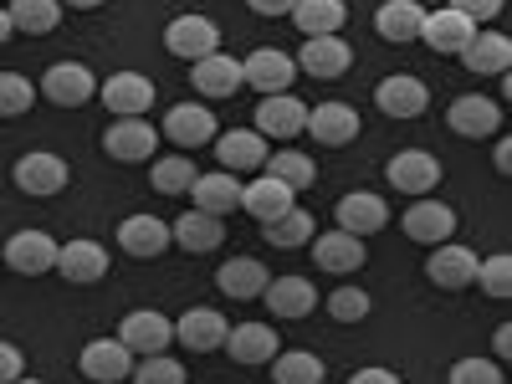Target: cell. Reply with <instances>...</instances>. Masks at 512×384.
<instances>
[{
	"instance_id": "cell-34",
	"label": "cell",
	"mask_w": 512,
	"mask_h": 384,
	"mask_svg": "<svg viewBox=\"0 0 512 384\" xmlns=\"http://www.w3.org/2000/svg\"><path fill=\"white\" fill-rule=\"evenodd\" d=\"M292 21H297L303 36H338L344 21H349V6H344V0H297Z\"/></svg>"
},
{
	"instance_id": "cell-8",
	"label": "cell",
	"mask_w": 512,
	"mask_h": 384,
	"mask_svg": "<svg viewBox=\"0 0 512 384\" xmlns=\"http://www.w3.org/2000/svg\"><path fill=\"white\" fill-rule=\"evenodd\" d=\"M292 77H297V62L277 47H256L246 62H241V82H251L262 98L272 93H292Z\"/></svg>"
},
{
	"instance_id": "cell-19",
	"label": "cell",
	"mask_w": 512,
	"mask_h": 384,
	"mask_svg": "<svg viewBox=\"0 0 512 384\" xmlns=\"http://www.w3.org/2000/svg\"><path fill=\"white\" fill-rule=\"evenodd\" d=\"M425 277H431L436 287H446V292L472 287V282H477V251H466V246H456V241H441V246H431Z\"/></svg>"
},
{
	"instance_id": "cell-33",
	"label": "cell",
	"mask_w": 512,
	"mask_h": 384,
	"mask_svg": "<svg viewBox=\"0 0 512 384\" xmlns=\"http://www.w3.org/2000/svg\"><path fill=\"white\" fill-rule=\"evenodd\" d=\"M272 282V272L256 262V256H231V262L216 272V287L226 297H236V303H246V297H262V287Z\"/></svg>"
},
{
	"instance_id": "cell-45",
	"label": "cell",
	"mask_w": 512,
	"mask_h": 384,
	"mask_svg": "<svg viewBox=\"0 0 512 384\" xmlns=\"http://www.w3.org/2000/svg\"><path fill=\"white\" fill-rule=\"evenodd\" d=\"M451 384H502V364L497 359H456L451 364Z\"/></svg>"
},
{
	"instance_id": "cell-26",
	"label": "cell",
	"mask_w": 512,
	"mask_h": 384,
	"mask_svg": "<svg viewBox=\"0 0 512 384\" xmlns=\"http://www.w3.org/2000/svg\"><path fill=\"white\" fill-rule=\"evenodd\" d=\"M190 82L200 98H231L241 88V62L226 57V52H210L200 62H190Z\"/></svg>"
},
{
	"instance_id": "cell-10",
	"label": "cell",
	"mask_w": 512,
	"mask_h": 384,
	"mask_svg": "<svg viewBox=\"0 0 512 384\" xmlns=\"http://www.w3.org/2000/svg\"><path fill=\"white\" fill-rule=\"evenodd\" d=\"M57 236L47 231H16L6 241V267L21 272V277H41V272H57Z\"/></svg>"
},
{
	"instance_id": "cell-17",
	"label": "cell",
	"mask_w": 512,
	"mask_h": 384,
	"mask_svg": "<svg viewBox=\"0 0 512 384\" xmlns=\"http://www.w3.org/2000/svg\"><path fill=\"white\" fill-rule=\"evenodd\" d=\"M297 72H308V77H344L354 67V52H349V41L344 36H308L303 41V52L292 57Z\"/></svg>"
},
{
	"instance_id": "cell-48",
	"label": "cell",
	"mask_w": 512,
	"mask_h": 384,
	"mask_svg": "<svg viewBox=\"0 0 512 384\" xmlns=\"http://www.w3.org/2000/svg\"><path fill=\"white\" fill-rule=\"evenodd\" d=\"M246 6H251L256 16H292L297 0H246Z\"/></svg>"
},
{
	"instance_id": "cell-6",
	"label": "cell",
	"mask_w": 512,
	"mask_h": 384,
	"mask_svg": "<svg viewBox=\"0 0 512 384\" xmlns=\"http://www.w3.org/2000/svg\"><path fill=\"white\" fill-rule=\"evenodd\" d=\"M446 123L461 139H492V134H502V103L482 98V93H466L446 108Z\"/></svg>"
},
{
	"instance_id": "cell-25",
	"label": "cell",
	"mask_w": 512,
	"mask_h": 384,
	"mask_svg": "<svg viewBox=\"0 0 512 384\" xmlns=\"http://www.w3.org/2000/svg\"><path fill=\"white\" fill-rule=\"evenodd\" d=\"M57 272H62L67 282H77V287H93V282L108 277V251H103L98 241H67V246L57 251Z\"/></svg>"
},
{
	"instance_id": "cell-52",
	"label": "cell",
	"mask_w": 512,
	"mask_h": 384,
	"mask_svg": "<svg viewBox=\"0 0 512 384\" xmlns=\"http://www.w3.org/2000/svg\"><path fill=\"white\" fill-rule=\"evenodd\" d=\"M62 6H72V11H98L103 0H62Z\"/></svg>"
},
{
	"instance_id": "cell-39",
	"label": "cell",
	"mask_w": 512,
	"mask_h": 384,
	"mask_svg": "<svg viewBox=\"0 0 512 384\" xmlns=\"http://www.w3.org/2000/svg\"><path fill=\"white\" fill-rule=\"evenodd\" d=\"M308 236H313V216H308L303 205H292V210H282L277 221H267V241H272V246H282V251L308 246Z\"/></svg>"
},
{
	"instance_id": "cell-3",
	"label": "cell",
	"mask_w": 512,
	"mask_h": 384,
	"mask_svg": "<svg viewBox=\"0 0 512 384\" xmlns=\"http://www.w3.org/2000/svg\"><path fill=\"white\" fill-rule=\"evenodd\" d=\"M118 344L134 354V359L164 354L169 344H175V323H169L164 313H154V308H134V313L123 318V328H118Z\"/></svg>"
},
{
	"instance_id": "cell-44",
	"label": "cell",
	"mask_w": 512,
	"mask_h": 384,
	"mask_svg": "<svg viewBox=\"0 0 512 384\" xmlns=\"http://www.w3.org/2000/svg\"><path fill=\"white\" fill-rule=\"evenodd\" d=\"M477 282H482L487 297H512V256L497 251L487 262H477Z\"/></svg>"
},
{
	"instance_id": "cell-22",
	"label": "cell",
	"mask_w": 512,
	"mask_h": 384,
	"mask_svg": "<svg viewBox=\"0 0 512 384\" xmlns=\"http://www.w3.org/2000/svg\"><path fill=\"white\" fill-rule=\"evenodd\" d=\"M118 246L128 256H139V262H154V256H164L175 241H169V226L159 216H123L118 221Z\"/></svg>"
},
{
	"instance_id": "cell-7",
	"label": "cell",
	"mask_w": 512,
	"mask_h": 384,
	"mask_svg": "<svg viewBox=\"0 0 512 384\" xmlns=\"http://www.w3.org/2000/svg\"><path fill=\"white\" fill-rule=\"evenodd\" d=\"M103 149L118 164H144V159H154L159 134H154V123H144V118H113L108 134H103Z\"/></svg>"
},
{
	"instance_id": "cell-31",
	"label": "cell",
	"mask_w": 512,
	"mask_h": 384,
	"mask_svg": "<svg viewBox=\"0 0 512 384\" xmlns=\"http://www.w3.org/2000/svg\"><path fill=\"white\" fill-rule=\"evenodd\" d=\"M221 349L236 364H267V359H277V333L267 323H236V328H226V344Z\"/></svg>"
},
{
	"instance_id": "cell-29",
	"label": "cell",
	"mask_w": 512,
	"mask_h": 384,
	"mask_svg": "<svg viewBox=\"0 0 512 384\" xmlns=\"http://www.w3.org/2000/svg\"><path fill=\"white\" fill-rule=\"evenodd\" d=\"M292 195H297V190H287L282 180H272V175H256L251 185H241V210L267 226V221H277V216H282V210H292V205H297Z\"/></svg>"
},
{
	"instance_id": "cell-15",
	"label": "cell",
	"mask_w": 512,
	"mask_h": 384,
	"mask_svg": "<svg viewBox=\"0 0 512 384\" xmlns=\"http://www.w3.org/2000/svg\"><path fill=\"white\" fill-rule=\"evenodd\" d=\"M210 144H216V159H221L226 175H251V169H262L267 154H272L256 128H231V134H216Z\"/></svg>"
},
{
	"instance_id": "cell-35",
	"label": "cell",
	"mask_w": 512,
	"mask_h": 384,
	"mask_svg": "<svg viewBox=\"0 0 512 384\" xmlns=\"http://www.w3.org/2000/svg\"><path fill=\"white\" fill-rule=\"evenodd\" d=\"M221 216H205V210H185V216L169 226V241L185 251H216L221 246Z\"/></svg>"
},
{
	"instance_id": "cell-47",
	"label": "cell",
	"mask_w": 512,
	"mask_h": 384,
	"mask_svg": "<svg viewBox=\"0 0 512 384\" xmlns=\"http://www.w3.org/2000/svg\"><path fill=\"white\" fill-rule=\"evenodd\" d=\"M21 374H26V359H21V349L0 338V384H11V379H21Z\"/></svg>"
},
{
	"instance_id": "cell-30",
	"label": "cell",
	"mask_w": 512,
	"mask_h": 384,
	"mask_svg": "<svg viewBox=\"0 0 512 384\" xmlns=\"http://www.w3.org/2000/svg\"><path fill=\"white\" fill-rule=\"evenodd\" d=\"M461 67H466V72H482V77H507V67H512V41L497 36V31H477L472 41H466V52H461Z\"/></svg>"
},
{
	"instance_id": "cell-9",
	"label": "cell",
	"mask_w": 512,
	"mask_h": 384,
	"mask_svg": "<svg viewBox=\"0 0 512 384\" xmlns=\"http://www.w3.org/2000/svg\"><path fill=\"white\" fill-rule=\"evenodd\" d=\"M98 98H103V108L118 113V118H144V113L154 108V82H149L144 72H113L103 88H98Z\"/></svg>"
},
{
	"instance_id": "cell-13",
	"label": "cell",
	"mask_w": 512,
	"mask_h": 384,
	"mask_svg": "<svg viewBox=\"0 0 512 384\" xmlns=\"http://www.w3.org/2000/svg\"><path fill=\"white\" fill-rule=\"evenodd\" d=\"M472 36H477V26L466 21L461 11H451V6H441V11H425L420 41H425V47H431L436 57H461Z\"/></svg>"
},
{
	"instance_id": "cell-12",
	"label": "cell",
	"mask_w": 512,
	"mask_h": 384,
	"mask_svg": "<svg viewBox=\"0 0 512 384\" xmlns=\"http://www.w3.org/2000/svg\"><path fill=\"white\" fill-rule=\"evenodd\" d=\"M313 262H318V272H328V277H354V272L369 262V246H364V236L328 231V236L313 241Z\"/></svg>"
},
{
	"instance_id": "cell-43",
	"label": "cell",
	"mask_w": 512,
	"mask_h": 384,
	"mask_svg": "<svg viewBox=\"0 0 512 384\" xmlns=\"http://www.w3.org/2000/svg\"><path fill=\"white\" fill-rule=\"evenodd\" d=\"M134 384H185V364L180 359H164V354H149V359H134Z\"/></svg>"
},
{
	"instance_id": "cell-28",
	"label": "cell",
	"mask_w": 512,
	"mask_h": 384,
	"mask_svg": "<svg viewBox=\"0 0 512 384\" xmlns=\"http://www.w3.org/2000/svg\"><path fill=\"white\" fill-rule=\"evenodd\" d=\"M420 26H425V6H420V0H384V6L374 11V31L384 41H395V47L420 41Z\"/></svg>"
},
{
	"instance_id": "cell-50",
	"label": "cell",
	"mask_w": 512,
	"mask_h": 384,
	"mask_svg": "<svg viewBox=\"0 0 512 384\" xmlns=\"http://www.w3.org/2000/svg\"><path fill=\"white\" fill-rule=\"evenodd\" d=\"M492 164H497V175H507V169H512V144H507V139H497V149H492Z\"/></svg>"
},
{
	"instance_id": "cell-49",
	"label": "cell",
	"mask_w": 512,
	"mask_h": 384,
	"mask_svg": "<svg viewBox=\"0 0 512 384\" xmlns=\"http://www.w3.org/2000/svg\"><path fill=\"white\" fill-rule=\"evenodd\" d=\"M349 384H400V374H390V369H354Z\"/></svg>"
},
{
	"instance_id": "cell-27",
	"label": "cell",
	"mask_w": 512,
	"mask_h": 384,
	"mask_svg": "<svg viewBox=\"0 0 512 384\" xmlns=\"http://www.w3.org/2000/svg\"><path fill=\"white\" fill-rule=\"evenodd\" d=\"M262 297H267L272 318H308L318 308V287L308 277H277L262 287Z\"/></svg>"
},
{
	"instance_id": "cell-16",
	"label": "cell",
	"mask_w": 512,
	"mask_h": 384,
	"mask_svg": "<svg viewBox=\"0 0 512 384\" xmlns=\"http://www.w3.org/2000/svg\"><path fill=\"white\" fill-rule=\"evenodd\" d=\"M308 123V103L292 98V93H272L256 103V134L262 139H297Z\"/></svg>"
},
{
	"instance_id": "cell-2",
	"label": "cell",
	"mask_w": 512,
	"mask_h": 384,
	"mask_svg": "<svg viewBox=\"0 0 512 384\" xmlns=\"http://www.w3.org/2000/svg\"><path fill=\"white\" fill-rule=\"evenodd\" d=\"M164 47L175 52L180 62H200V57H210V52H221V26L210 21V16H175L164 26Z\"/></svg>"
},
{
	"instance_id": "cell-42",
	"label": "cell",
	"mask_w": 512,
	"mask_h": 384,
	"mask_svg": "<svg viewBox=\"0 0 512 384\" xmlns=\"http://www.w3.org/2000/svg\"><path fill=\"white\" fill-rule=\"evenodd\" d=\"M31 103H36L31 77H21V72H0V118H21V113H31Z\"/></svg>"
},
{
	"instance_id": "cell-37",
	"label": "cell",
	"mask_w": 512,
	"mask_h": 384,
	"mask_svg": "<svg viewBox=\"0 0 512 384\" xmlns=\"http://www.w3.org/2000/svg\"><path fill=\"white\" fill-rule=\"evenodd\" d=\"M262 175L282 180L287 190H308V185L318 180V164H313V154H297V149H282V154H267V164H262Z\"/></svg>"
},
{
	"instance_id": "cell-4",
	"label": "cell",
	"mask_w": 512,
	"mask_h": 384,
	"mask_svg": "<svg viewBox=\"0 0 512 384\" xmlns=\"http://www.w3.org/2000/svg\"><path fill=\"white\" fill-rule=\"evenodd\" d=\"M384 180H390L400 195H431L441 185V159L425 154V149H400L390 164H384Z\"/></svg>"
},
{
	"instance_id": "cell-1",
	"label": "cell",
	"mask_w": 512,
	"mask_h": 384,
	"mask_svg": "<svg viewBox=\"0 0 512 384\" xmlns=\"http://www.w3.org/2000/svg\"><path fill=\"white\" fill-rule=\"evenodd\" d=\"M11 180H16V190H21V195H31V200H47V195H62V190H67L72 169H67V159H62V154L31 149V154H21V159H16Z\"/></svg>"
},
{
	"instance_id": "cell-23",
	"label": "cell",
	"mask_w": 512,
	"mask_h": 384,
	"mask_svg": "<svg viewBox=\"0 0 512 384\" xmlns=\"http://www.w3.org/2000/svg\"><path fill=\"white\" fill-rule=\"evenodd\" d=\"M77 364H82V374H88L93 384H118V379L134 374V354H128L118 338H93Z\"/></svg>"
},
{
	"instance_id": "cell-21",
	"label": "cell",
	"mask_w": 512,
	"mask_h": 384,
	"mask_svg": "<svg viewBox=\"0 0 512 384\" xmlns=\"http://www.w3.org/2000/svg\"><path fill=\"white\" fill-rule=\"evenodd\" d=\"M226 318L216 308H190L175 318V344H185L190 354H210V349H221L226 344Z\"/></svg>"
},
{
	"instance_id": "cell-20",
	"label": "cell",
	"mask_w": 512,
	"mask_h": 384,
	"mask_svg": "<svg viewBox=\"0 0 512 384\" xmlns=\"http://www.w3.org/2000/svg\"><path fill=\"white\" fill-rule=\"evenodd\" d=\"M333 216H338V231H349V236H374V231L390 226V205H384V195H374V190H354V195L338 200Z\"/></svg>"
},
{
	"instance_id": "cell-40",
	"label": "cell",
	"mask_w": 512,
	"mask_h": 384,
	"mask_svg": "<svg viewBox=\"0 0 512 384\" xmlns=\"http://www.w3.org/2000/svg\"><path fill=\"white\" fill-rule=\"evenodd\" d=\"M272 379H277V384H323V359L308 354V349L277 354V359H272Z\"/></svg>"
},
{
	"instance_id": "cell-46",
	"label": "cell",
	"mask_w": 512,
	"mask_h": 384,
	"mask_svg": "<svg viewBox=\"0 0 512 384\" xmlns=\"http://www.w3.org/2000/svg\"><path fill=\"white\" fill-rule=\"evenodd\" d=\"M451 11H461L472 26H482V21H492L502 11V0H451Z\"/></svg>"
},
{
	"instance_id": "cell-24",
	"label": "cell",
	"mask_w": 512,
	"mask_h": 384,
	"mask_svg": "<svg viewBox=\"0 0 512 384\" xmlns=\"http://www.w3.org/2000/svg\"><path fill=\"white\" fill-rule=\"evenodd\" d=\"M374 103H379V113H390V118H420L425 103H431V93H425L420 77L395 72V77H384L374 88Z\"/></svg>"
},
{
	"instance_id": "cell-18",
	"label": "cell",
	"mask_w": 512,
	"mask_h": 384,
	"mask_svg": "<svg viewBox=\"0 0 512 384\" xmlns=\"http://www.w3.org/2000/svg\"><path fill=\"white\" fill-rule=\"evenodd\" d=\"M303 134H313L323 149L354 144L359 139V108H349V103H318V108H308Z\"/></svg>"
},
{
	"instance_id": "cell-54",
	"label": "cell",
	"mask_w": 512,
	"mask_h": 384,
	"mask_svg": "<svg viewBox=\"0 0 512 384\" xmlns=\"http://www.w3.org/2000/svg\"><path fill=\"white\" fill-rule=\"evenodd\" d=\"M11 384H47V379H26V374H21V379H11Z\"/></svg>"
},
{
	"instance_id": "cell-5",
	"label": "cell",
	"mask_w": 512,
	"mask_h": 384,
	"mask_svg": "<svg viewBox=\"0 0 512 384\" xmlns=\"http://www.w3.org/2000/svg\"><path fill=\"white\" fill-rule=\"evenodd\" d=\"M41 98H52L57 108H82L88 98H98V77L82 62H52L41 77Z\"/></svg>"
},
{
	"instance_id": "cell-38",
	"label": "cell",
	"mask_w": 512,
	"mask_h": 384,
	"mask_svg": "<svg viewBox=\"0 0 512 384\" xmlns=\"http://www.w3.org/2000/svg\"><path fill=\"white\" fill-rule=\"evenodd\" d=\"M149 185H154L159 195H190V185H195V159H190V154H164V159H154Z\"/></svg>"
},
{
	"instance_id": "cell-11",
	"label": "cell",
	"mask_w": 512,
	"mask_h": 384,
	"mask_svg": "<svg viewBox=\"0 0 512 384\" xmlns=\"http://www.w3.org/2000/svg\"><path fill=\"white\" fill-rule=\"evenodd\" d=\"M405 236L420 241V246H441L456 236V210L446 200H431V195H420L410 210H405Z\"/></svg>"
},
{
	"instance_id": "cell-14",
	"label": "cell",
	"mask_w": 512,
	"mask_h": 384,
	"mask_svg": "<svg viewBox=\"0 0 512 384\" xmlns=\"http://www.w3.org/2000/svg\"><path fill=\"white\" fill-rule=\"evenodd\" d=\"M221 128H216V113H210L205 103H175L164 113V139L169 144H180V149H200L210 144Z\"/></svg>"
},
{
	"instance_id": "cell-41",
	"label": "cell",
	"mask_w": 512,
	"mask_h": 384,
	"mask_svg": "<svg viewBox=\"0 0 512 384\" xmlns=\"http://www.w3.org/2000/svg\"><path fill=\"white\" fill-rule=\"evenodd\" d=\"M369 292L364 287H354V282H344V287H333L328 292V318H338V323H364L369 318Z\"/></svg>"
},
{
	"instance_id": "cell-36",
	"label": "cell",
	"mask_w": 512,
	"mask_h": 384,
	"mask_svg": "<svg viewBox=\"0 0 512 384\" xmlns=\"http://www.w3.org/2000/svg\"><path fill=\"white\" fill-rule=\"evenodd\" d=\"M6 16H11V31L47 36V31H57V21H62V0H11Z\"/></svg>"
},
{
	"instance_id": "cell-53",
	"label": "cell",
	"mask_w": 512,
	"mask_h": 384,
	"mask_svg": "<svg viewBox=\"0 0 512 384\" xmlns=\"http://www.w3.org/2000/svg\"><path fill=\"white\" fill-rule=\"evenodd\" d=\"M11 41V16H6V6H0V47Z\"/></svg>"
},
{
	"instance_id": "cell-51",
	"label": "cell",
	"mask_w": 512,
	"mask_h": 384,
	"mask_svg": "<svg viewBox=\"0 0 512 384\" xmlns=\"http://www.w3.org/2000/svg\"><path fill=\"white\" fill-rule=\"evenodd\" d=\"M492 354H497V359H507V354H512V333H507V328H497V338H492Z\"/></svg>"
},
{
	"instance_id": "cell-32",
	"label": "cell",
	"mask_w": 512,
	"mask_h": 384,
	"mask_svg": "<svg viewBox=\"0 0 512 384\" xmlns=\"http://www.w3.org/2000/svg\"><path fill=\"white\" fill-rule=\"evenodd\" d=\"M190 195H195V210H205V216H231V210L241 205V180L226 175V169H216V175H195Z\"/></svg>"
}]
</instances>
